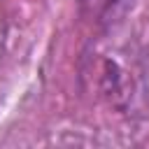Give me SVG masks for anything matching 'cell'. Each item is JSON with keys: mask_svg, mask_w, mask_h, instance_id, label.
Returning <instances> with one entry per match:
<instances>
[{"mask_svg": "<svg viewBox=\"0 0 149 149\" xmlns=\"http://www.w3.org/2000/svg\"><path fill=\"white\" fill-rule=\"evenodd\" d=\"M128 0H81L84 9L91 12V16H95V21H109L116 9L126 7Z\"/></svg>", "mask_w": 149, "mask_h": 149, "instance_id": "obj_1", "label": "cell"}]
</instances>
